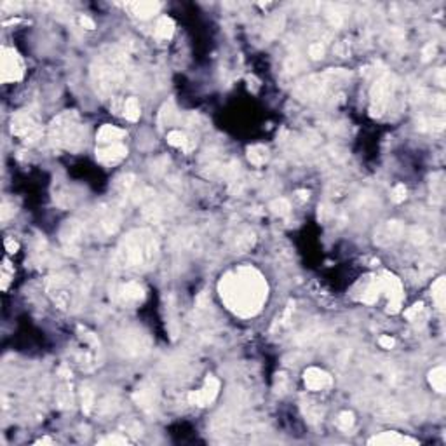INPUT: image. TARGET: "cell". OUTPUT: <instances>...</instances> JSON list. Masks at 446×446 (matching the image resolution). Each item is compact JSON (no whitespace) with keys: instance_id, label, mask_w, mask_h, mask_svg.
<instances>
[{"instance_id":"cell-1","label":"cell","mask_w":446,"mask_h":446,"mask_svg":"<svg viewBox=\"0 0 446 446\" xmlns=\"http://www.w3.org/2000/svg\"><path fill=\"white\" fill-rule=\"evenodd\" d=\"M221 298L232 311L243 316L255 314L267 296V286L253 268H239L225 275L220 284Z\"/></svg>"},{"instance_id":"cell-2","label":"cell","mask_w":446,"mask_h":446,"mask_svg":"<svg viewBox=\"0 0 446 446\" xmlns=\"http://www.w3.org/2000/svg\"><path fill=\"white\" fill-rule=\"evenodd\" d=\"M379 282H380V288L384 289L389 296V312H398L403 302V286L401 282H399V279L394 277L392 274H389V272H385Z\"/></svg>"},{"instance_id":"cell-3","label":"cell","mask_w":446,"mask_h":446,"mask_svg":"<svg viewBox=\"0 0 446 446\" xmlns=\"http://www.w3.org/2000/svg\"><path fill=\"white\" fill-rule=\"evenodd\" d=\"M23 77V61L13 49H4L2 52V81H20Z\"/></svg>"},{"instance_id":"cell-4","label":"cell","mask_w":446,"mask_h":446,"mask_svg":"<svg viewBox=\"0 0 446 446\" xmlns=\"http://www.w3.org/2000/svg\"><path fill=\"white\" fill-rule=\"evenodd\" d=\"M218 391H220V382L211 377V379L206 380L201 391L188 394V401H190V404H197V406H207L209 403L214 401V398L218 396Z\"/></svg>"},{"instance_id":"cell-5","label":"cell","mask_w":446,"mask_h":446,"mask_svg":"<svg viewBox=\"0 0 446 446\" xmlns=\"http://www.w3.org/2000/svg\"><path fill=\"white\" fill-rule=\"evenodd\" d=\"M304 380L311 391H323L331 385V377L319 368H309L304 375Z\"/></svg>"},{"instance_id":"cell-6","label":"cell","mask_w":446,"mask_h":446,"mask_svg":"<svg viewBox=\"0 0 446 446\" xmlns=\"http://www.w3.org/2000/svg\"><path fill=\"white\" fill-rule=\"evenodd\" d=\"M126 156L127 148L124 145H120V143H112V145H107L105 148H100L96 152L98 161L103 162V164H117Z\"/></svg>"},{"instance_id":"cell-7","label":"cell","mask_w":446,"mask_h":446,"mask_svg":"<svg viewBox=\"0 0 446 446\" xmlns=\"http://www.w3.org/2000/svg\"><path fill=\"white\" fill-rule=\"evenodd\" d=\"M403 236V225L399 221H389L384 229L379 230L377 234V241L380 244H389V243H394L396 239Z\"/></svg>"},{"instance_id":"cell-8","label":"cell","mask_w":446,"mask_h":446,"mask_svg":"<svg viewBox=\"0 0 446 446\" xmlns=\"http://www.w3.org/2000/svg\"><path fill=\"white\" fill-rule=\"evenodd\" d=\"M417 441L406 436H399L398 432H384L369 439V444H415Z\"/></svg>"},{"instance_id":"cell-9","label":"cell","mask_w":446,"mask_h":446,"mask_svg":"<svg viewBox=\"0 0 446 446\" xmlns=\"http://www.w3.org/2000/svg\"><path fill=\"white\" fill-rule=\"evenodd\" d=\"M126 133L122 129H117L113 126H103L100 131H98V141L100 143H107V145H112V143H119L120 138H124Z\"/></svg>"},{"instance_id":"cell-10","label":"cell","mask_w":446,"mask_h":446,"mask_svg":"<svg viewBox=\"0 0 446 446\" xmlns=\"http://www.w3.org/2000/svg\"><path fill=\"white\" fill-rule=\"evenodd\" d=\"M120 298H122L124 304H133V302L141 300L143 288L138 282H127V284L122 286V289H120Z\"/></svg>"},{"instance_id":"cell-11","label":"cell","mask_w":446,"mask_h":446,"mask_svg":"<svg viewBox=\"0 0 446 446\" xmlns=\"http://www.w3.org/2000/svg\"><path fill=\"white\" fill-rule=\"evenodd\" d=\"M131 9H133V14L138 18H141V20H146V18H150L152 14H156L159 9H161V4L157 2H136V4H131Z\"/></svg>"},{"instance_id":"cell-12","label":"cell","mask_w":446,"mask_h":446,"mask_svg":"<svg viewBox=\"0 0 446 446\" xmlns=\"http://www.w3.org/2000/svg\"><path fill=\"white\" fill-rule=\"evenodd\" d=\"M444 382H446V371L444 366H437L432 371L429 373V384L432 385V389H436L437 392H444Z\"/></svg>"},{"instance_id":"cell-13","label":"cell","mask_w":446,"mask_h":446,"mask_svg":"<svg viewBox=\"0 0 446 446\" xmlns=\"http://www.w3.org/2000/svg\"><path fill=\"white\" fill-rule=\"evenodd\" d=\"M248 159H249V162H251V164L262 166V164H265V161L268 159V152H267L265 146L255 145V146H251V148L248 150Z\"/></svg>"},{"instance_id":"cell-14","label":"cell","mask_w":446,"mask_h":446,"mask_svg":"<svg viewBox=\"0 0 446 446\" xmlns=\"http://www.w3.org/2000/svg\"><path fill=\"white\" fill-rule=\"evenodd\" d=\"M173 32H175V23H173V20H169V18L164 16L157 21L156 35L159 37V39H169V37L173 35Z\"/></svg>"},{"instance_id":"cell-15","label":"cell","mask_w":446,"mask_h":446,"mask_svg":"<svg viewBox=\"0 0 446 446\" xmlns=\"http://www.w3.org/2000/svg\"><path fill=\"white\" fill-rule=\"evenodd\" d=\"M139 113H141V110H139V103L136 98H127L126 103H124V117H126L127 120H138L139 119Z\"/></svg>"},{"instance_id":"cell-16","label":"cell","mask_w":446,"mask_h":446,"mask_svg":"<svg viewBox=\"0 0 446 446\" xmlns=\"http://www.w3.org/2000/svg\"><path fill=\"white\" fill-rule=\"evenodd\" d=\"M444 277H439L436 282L432 284V298L436 302L437 309H443L444 307Z\"/></svg>"},{"instance_id":"cell-17","label":"cell","mask_w":446,"mask_h":446,"mask_svg":"<svg viewBox=\"0 0 446 446\" xmlns=\"http://www.w3.org/2000/svg\"><path fill=\"white\" fill-rule=\"evenodd\" d=\"M168 141H169V145L176 146V148L188 150V138H187V134L181 133V131H171V133L168 134Z\"/></svg>"},{"instance_id":"cell-18","label":"cell","mask_w":446,"mask_h":446,"mask_svg":"<svg viewBox=\"0 0 446 446\" xmlns=\"http://www.w3.org/2000/svg\"><path fill=\"white\" fill-rule=\"evenodd\" d=\"M336 425L342 430H349L354 425V415L349 413V411H342L338 415V418H336Z\"/></svg>"},{"instance_id":"cell-19","label":"cell","mask_w":446,"mask_h":446,"mask_svg":"<svg viewBox=\"0 0 446 446\" xmlns=\"http://www.w3.org/2000/svg\"><path fill=\"white\" fill-rule=\"evenodd\" d=\"M270 209L274 211L275 214H286V213H289L291 206L286 199H275V201L270 202Z\"/></svg>"},{"instance_id":"cell-20","label":"cell","mask_w":446,"mask_h":446,"mask_svg":"<svg viewBox=\"0 0 446 446\" xmlns=\"http://www.w3.org/2000/svg\"><path fill=\"white\" fill-rule=\"evenodd\" d=\"M406 199V187L403 183L396 185L394 190H392V201L394 202H403Z\"/></svg>"},{"instance_id":"cell-21","label":"cell","mask_w":446,"mask_h":446,"mask_svg":"<svg viewBox=\"0 0 446 446\" xmlns=\"http://www.w3.org/2000/svg\"><path fill=\"white\" fill-rule=\"evenodd\" d=\"M82 408H84L86 413H91V408H93V392H91L89 389L82 391Z\"/></svg>"},{"instance_id":"cell-22","label":"cell","mask_w":446,"mask_h":446,"mask_svg":"<svg viewBox=\"0 0 446 446\" xmlns=\"http://www.w3.org/2000/svg\"><path fill=\"white\" fill-rule=\"evenodd\" d=\"M323 54H324V45L321 42H316L309 47V56H311L312 59H321Z\"/></svg>"},{"instance_id":"cell-23","label":"cell","mask_w":446,"mask_h":446,"mask_svg":"<svg viewBox=\"0 0 446 446\" xmlns=\"http://www.w3.org/2000/svg\"><path fill=\"white\" fill-rule=\"evenodd\" d=\"M410 237H411V241H413V243H417V244H422V243H425V241H427V236H425V232L422 229H413V230H411V234H410Z\"/></svg>"},{"instance_id":"cell-24","label":"cell","mask_w":446,"mask_h":446,"mask_svg":"<svg viewBox=\"0 0 446 446\" xmlns=\"http://www.w3.org/2000/svg\"><path fill=\"white\" fill-rule=\"evenodd\" d=\"M422 311H424V304H415L413 307L408 309V311L404 312V316H406L408 319H415V317H417Z\"/></svg>"},{"instance_id":"cell-25","label":"cell","mask_w":446,"mask_h":446,"mask_svg":"<svg viewBox=\"0 0 446 446\" xmlns=\"http://www.w3.org/2000/svg\"><path fill=\"white\" fill-rule=\"evenodd\" d=\"M434 54H436V45L434 44H427L424 47V51H422V56H424V61H427V59L434 58Z\"/></svg>"},{"instance_id":"cell-26","label":"cell","mask_w":446,"mask_h":446,"mask_svg":"<svg viewBox=\"0 0 446 446\" xmlns=\"http://www.w3.org/2000/svg\"><path fill=\"white\" fill-rule=\"evenodd\" d=\"M379 343H380V347H384V349H392V347H394V338L384 335V336H380Z\"/></svg>"},{"instance_id":"cell-27","label":"cell","mask_w":446,"mask_h":446,"mask_svg":"<svg viewBox=\"0 0 446 446\" xmlns=\"http://www.w3.org/2000/svg\"><path fill=\"white\" fill-rule=\"evenodd\" d=\"M328 20H330V23H331V25H333V26H340V25H342V21H343V20H342V16H340L338 13H331L330 16H328Z\"/></svg>"},{"instance_id":"cell-28","label":"cell","mask_w":446,"mask_h":446,"mask_svg":"<svg viewBox=\"0 0 446 446\" xmlns=\"http://www.w3.org/2000/svg\"><path fill=\"white\" fill-rule=\"evenodd\" d=\"M101 443H108V444H124L126 443V439L124 437H117V436H112V437H107V439H103Z\"/></svg>"},{"instance_id":"cell-29","label":"cell","mask_w":446,"mask_h":446,"mask_svg":"<svg viewBox=\"0 0 446 446\" xmlns=\"http://www.w3.org/2000/svg\"><path fill=\"white\" fill-rule=\"evenodd\" d=\"M81 25L84 26V28H88V30H93V28H94L93 20H89L88 16H82V18H81Z\"/></svg>"},{"instance_id":"cell-30","label":"cell","mask_w":446,"mask_h":446,"mask_svg":"<svg viewBox=\"0 0 446 446\" xmlns=\"http://www.w3.org/2000/svg\"><path fill=\"white\" fill-rule=\"evenodd\" d=\"M335 51L338 52L340 56H345L349 49H347V45H345V44H340V45H336V47H335Z\"/></svg>"},{"instance_id":"cell-31","label":"cell","mask_w":446,"mask_h":446,"mask_svg":"<svg viewBox=\"0 0 446 446\" xmlns=\"http://www.w3.org/2000/svg\"><path fill=\"white\" fill-rule=\"evenodd\" d=\"M59 375H63V379H70V377H71V371L66 368V366H63V368H59Z\"/></svg>"}]
</instances>
